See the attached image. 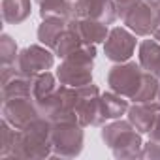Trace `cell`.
Returning a JSON list of instances; mask_svg holds the SVG:
<instances>
[{
	"instance_id": "obj_1",
	"label": "cell",
	"mask_w": 160,
	"mask_h": 160,
	"mask_svg": "<svg viewBox=\"0 0 160 160\" xmlns=\"http://www.w3.org/2000/svg\"><path fill=\"white\" fill-rule=\"evenodd\" d=\"M51 122L43 117H38L28 126L15 132V143L10 158L19 160H42L53 154L51 145Z\"/></svg>"
},
{
	"instance_id": "obj_2",
	"label": "cell",
	"mask_w": 160,
	"mask_h": 160,
	"mask_svg": "<svg viewBox=\"0 0 160 160\" xmlns=\"http://www.w3.org/2000/svg\"><path fill=\"white\" fill-rule=\"evenodd\" d=\"M100 136H102V141L111 149L115 158L132 160L141 156V149H143L141 134L128 121L113 119V122L102 128Z\"/></svg>"
},
{
	"instance_id": "obj_3",
	"label": "cell",
	"mask_w": 160,
	"mask_h": 160,
	"mask_svg": "<svg viewBox=\"0 0 160 160\" xmlns=\"http://www.w3.org/2000/svg\"><path fill=\"white\" fill-rule=\"evenodd\" d=\"M94 57H96V45L83 43L77 51H73L70 57H66L58 68H57V79L58 83L68 87H85L92 83V68H94Z\"/></svg>"
},
{
	"instance_id": "obj_4",
	"label": "cell",
	"mask_w": 160,
	"mask_h": 160,
	"mask_svg": "<svg viewBox=\"0 0 160 160\" xmlns=\"http://www.w3.org/2000/svg\"><path fill=\"white\" fill-rule=\"evenodd\" d=\"M77 104V89L68 85H58L55 92L45 96L43 100H38L36 106L40 109V115L47 119L51 124L55 122H79L75 113Z\"/></svg>"
},
{
	"instance_id": "obj_5",
	"label": "cell",
	"mask_w": 160,
	"mask_h": 160,
	"mask_svg": "<svg viewBox=\"0 0 160 160\" xmlns=\"http://www.w3.org/2000/svg\"><path fill=\"white\" fill-rule=\"evenodd\" d=\"M143 75L145 70L139 66V62H115V66H111L108 72V85L113 92L132 100L143 81Z\"/></svg>"
},
{
	"instance_id": "obj_6",
	"label": "cell",
	"mask_w": 160,
	"mask_h": 160,
	"mask_svg": "<svg viewBox=\"0 0 160 160\" xmlns=\"http://www.w3.org/2000/svg\"><path fill=\"white\" fill-rule=\"evenodd\" d=\"M83 126L79 122H55L51 126L53 154L58 158H75L83 151Z\"/></svg>"
},
{
	"instance_id": "obj_7",
	"label": "cell",
	"mask_w": 160,
	"mask_h": 160,
	"mask_svg": "<svg viewBox=\"0 0 160 160\" xmlns=\"http://www.w3.org/2000/svg\"><path fill=\"white\" fill-rule=\"evenodd\" d=\"M75 113L79 119V124L85 126H102L108 119L102 109V94L96 85L89 83L85 87L77 89V104Z\"/></svg>"
},
{
	"instance_id": "obj_8",
	"label": "cell",
	"mask_w": 160,
	"mask_h": 160,
	"mask_svg": "<svg viewBox=\"0 0 160 160\" xmlns=\"http://www.w3.org/2000/svg\"><path fill=\"white\" fill-rule=\"evenodd\" d=\"M38 117L42 115L32 96H19V98L2 102V119H6L15 130L28 126Z\"/></svg>"
},
{
	"instance_id": "obj_9",
	"label": "cell",
	"mask_w": 160,
	"mask_h": 160,
	"mask_svg": "<svg viewBox=\"0 0 160 160\" xmlns=\"http://www.w3.org/2000/svg\"><path fill=\"white\" fill-rule=\"evenodd\" d=\"M55 53L53 49L45 47V45H28L23 51H19L17 57V70L25 75H36L42 72H47L53 68L55 64Z\"/></svg>"
},
{
	"instance_id": "obj_10",
	"label": "cell",
	"mask_w": 160,
	"mask_h": 160,
	"mask_svg": "<svg viewBox=\"0 0 160 160\" xmlns=\"http://www.w3.org/2000/svg\"><path fill=\"white\" fill-rule=\"evenodd\" d=\"M136 51V34L124 27L109 28V36L104 42V53L111 62H126Z\"/></svg>"
},
{
	"instance_id": "obj_11",
	"label": "cell",
	"mask_w": 160,
	"mask_h": 160,
	"mask_svg": "<svg viewBox=\"0 0 160 160\" xmlns=\"http://www.w3.org/2000/svg\"><path fill=\"white\" fill-rule=\"evenodd\" d=\"M32 81H34V75L21 73L17 70V64L2 66V70H0L2 102L19 98V96H32Z\"/></svg>"
},
{
	"instance_id": "obj_12",
	"label": "cell",
	"mask_w": 160,
	"mask_h": 160,
	"mask_svg": "<svg viewBox=\"0 0 160 160\" xmlns=\"http://www.w3.org/2000/svg\"><path fill=\"white\" fill-rule=\"evenodd\" d=\"M122 23L126 25V28H130L136 36H152L154 25H156V10L152 6H149L143 0L138 2L124 13Z\"/></svg>"
},
{
	"instance_id": "obj_13",
	"label": "cell",
	"mask_w": 160,
	"mask_h": 160,
	"mask_svg": "<svg viewBox=\"0 0 160 160\" xmlns=\"http://www.w3.org/2000/svg\"><path fill=\"white\" fill-rule=\"evenodd\" d=\"M68 27L79 36L81 43L87 45H96V43H104L109 36V28L106 23L91 19V17H83V19H70Z\"/></svg>"
},
{
	"instance_id": "obj_14",
	"label": "cell",
	"mask_w": 160,
	"mask_h": 160,
	"mask_svg": "<svg viewBox=\"0 0 160 160\" xmlns=\"http://www.w3.org/2000/svg\"><path fill=\"white\" fill-rule=\"evenodd\" d=\"M160 111V104L156 102H134V106L128 108V122L139 132V134H149L156 115Z\"/></svg>"
},
{
	"instance_id": "obj_15",
	"label": "cell",
	"mask_w": 160,
	"mask_h": 160,
	"mask_svg": "<svg viewBox=\"0 0 160 160\" xmlns=\"http://www.w3.org/2000/svg\"><path fill=\"white\" fill-rule=\"evenodd\" d=\"M138 62L139 66L160 79V42L158 40H143L138 47Z\"/></svg>"
},
{
	"instance_id": "obj_16",
	"label": "cell",
	"mask_w": 160,
	"mask_h": 160,
	"mask_svg": "<svg viewBox=\"0 0 160 160\" xmlns=\"http://www.w3.org/2000/svg\"><path fill=\"white\" fill-rule=\"evenodd\" d=\"M2 19L8 25H19L30 17V0H2Z\"/></svg>"
},
{
	"instance_id": "obj_17",
	"label": "cell",
	"mask_w": 160,
	"mask_h": 160,
	"mask_svg": "<svg viewBox=\"0 0 160 160\" xmlns=\"http://www.w3.org/2000/svg\"><path fill=\"white\" fill-rule=\"evenodd\" d=\"M68 21L66 19H42V25L38 27V40L42 45L53 49L58 36L66 30Z\"/></svg>"
},
{
	"instance_id": "obj_18",
	"label": "cell",
	"mask_w": 160,
	"mask_h": 160,
	"mask_svg": "<svg viewBox=\"0 0 160 160\" xmlns=\"http://www.w3.org/2000/svg\"><path fill=\"white\" fill-rule=\"evenodd\" d=\"M42 19H72L70 0H36Z\"/></svg>"
},
{
	"instance_id": "obj_19",
	"label": "cell",
	"mask_w": 160,
	"mask_h": 160,
	"mask_svg": "<svg viewBox=\"0 0 160 160\" xmlns=\"http://www.w3.org/2000/svg\"><path fill=\"white\" fill-rule=\"evenodd\" d=\"M128 102L124 96L117 94V92H104L102 94V109H104V115L106 119L113 121V119H121L126 111H128Z\"/></svg>"
},
{
	"instance_id": "obj_20",
	"label": "cell",
	"mask_w": 160,
	"mask_h": 160,
	"mask_svg": "<svg viewBox=\"0 0 160 160\" xmlns=\"http://www.w3.org/2000/svg\"><path fill=\"white\" fill-rule=\"evenodd\" d=\"M57 81H58L57 75H53L49 70L42 72V73H36L34 75V81H32V98H34V102L43 100L45 96H49L51 92H55V89L58 87Z\"/></svg>"
},
{
	"instance_id": "obj_21",
	"label": "cell",
	"mask_w": 160,
	"mask_h": 160,
	"mask_svg": "<svg viewBox=\"0 0 160 160\" xmlns=\"http://www.w3.org/2000/svg\"><path fill=\"white\" fill-rule=\"evenodd\" d=\"M83 43H81V40H79V36L70 28V27H66V30L58 36V40H57V43H55V47H53V53L58 57V58H66V57H70L73 51H77L79 47H81Z\"/></svg>"
},
{
	"instance_id": "obj_22",
	"label": "cell",
	"mask_w": 160,
	"mask_h": 160,
	"mask_svg": "<svg viewBox=\"0 0 160 160\" xmlns=\"http://www.w3.org/2000/svg\"><path fill=\"white\" fill-rule=\"evenodd\" d=\"M158 91H160V79H156L152 73L145 72L143 81H141L138 92L134 94L132 102H154L158 98Z\"/></svg>"
},
{
	"instance_id": "obj_23",
	"label": "cell",
	"mask_w": 160,
	"mask_h": 160,
	"mask_svg": "<svg viewBox=\"0 0 160 160\" xmlns=\"http://www.w3.org/2000/svg\"><path fill=\"white\" fill-rule=\"evenodd\" d=\"M15 132L17 130L6 119H2V122H0V158L4 160L10 158L13 143H15Z\"/></svg>"
},
{
	"instance_id": "obj_24",
	"label": "cell",
	"mask_w": 160,
	"mask_h": 160,
	"mask_svg": "<svg viewBox=\"0 0 160 160\" xmlns=\"http://www.w3.org/2000/svg\"><path fill=\"white\" fill-rule=\"evenodd\" d=\"M19 57V49L15 40H12L10 34H2L0 36V58H2V66H10L15 64Z\"/></svg>"
},
{
	"instance_id": "obj_25",
	"label": "cell",
	"mask_w": 160,
	"mask_h": 160,
	"mask_svg": "<svg viewBox=\"0 0 160 160\" xmlns=\"http://www.w3.org/2000/svg\"><path fill=\"white\" fill-rule=\"evenodd\" d=\"M139 158H145V160H160V143L149 139V141L143 145Z\"/></svg>"
},
{
	"instance_id": "obj_26",
	"label": "cell",
	"mask_w": 160,
	"mask_h": 160,
	"mask_svg": "<svg viewBox=\"0 0 160 160\" xmlns=\"http://www.w3.org/2000/svg\"><path fill=\"white\" fill-rule=\"evenodd\" d=\"M136 2H138V0H115V4H117V15L122 19V17H124V13H126V12H128Z\"/></svg>"
},
{
	"instance_id": "obj_27",
	"label": "cell",
	"mask_w": 160,
	"mask_h": 160,
	"mask_svg": "<svg viewBox=\"0 0 160 160\" xmlns=\"http://www.w3.org/2000/svg\"><path fill=\"white\" fill-rule=\"evenodd\" d=\"M149 139L160 143V111H158V115H156V119H154V122H152V126L149 130Z\"/></svg>"
},
{
	"instance_id": "obj_28",
	"label": "cell",
	"mask_w": 160,
	"mask_h": 160,
	"mask_svg": "<svg viewBox=\"0 0 160 160\" xmlns=\"http://www.w3.org/2000/svg\"><path fill=\"white\" fill-rule=\"evenodd\" d=\"M152 38L160 42V8L156 10V25H154V30H152Z\"/></svg>"
},
{
	"instance_id": "obj_29",
	"label": "cell",
	"mask_w": 160,
	"mask_h": 160,
	"mask_svg": "<svg viewBox=\"0 0 160 160\" xmlns=\"http://www.w3.org/2000/svg\"><path fill=\"white\" fill-rule=\"evenodd\" d=\"M143 2H147L149 6H152L154 10H158L160 8V0H143Z\"/></svg>"
},
{
	"instance_id": "obj_30",
	"label": "cell",
	"mask_w": 160,
	"mask_h": 160,
	"mask_svg": "<svg viewBox=\"0 0 160 160\" xmlns=\"http://www.w3.org/2000/svg\"><path fill=\"white\" fill-rule=\"evenodd\" d=\"M156 100H158V104H160V91H158V98H156Z\"/></svg>"
}]
</instances>
